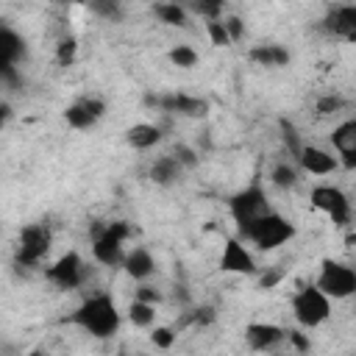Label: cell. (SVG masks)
<instances>
[{"mask_svg":"<svg viewBox=\"0 0 356 356\" xmlns=\"http://www.w3.org/2000/svg\"><path fill=\"white\" fill-rule=\"evenodd\" d=\"M70 320L95 339H111L122 325V314L108 292H95L83 298Z\"/></svg>","mask_w":356,"mask_h":356,"instance_id":"cell-1","label":"cell"},{"mask_svg":"<svg viewBox=\"0 0 356 356\" xmlns=\"http://www.w3.org/2000/svg\"><path fill=\"white\" fill-rule=\"evenodd\" d=\"M131 236V225L125 220L103 222L92 231V256L103 267H122L125 259V239Z\"/></svg>","mask_w":356,"mask_h":356,"instance_id":"cell-2","label":"cell"},{"mask_svg":"<svg viewBox=\"0 0 356 356\" xmlns=\"http://www.w3.org/2000/svg\"><path fill=\"white\" fill-rule=\"evenodd\" d=\"M292 236H295V225H292L284 214H278V211L273 209V211H267L264 217H259V220H256L245 234H239L236 239L250 242V245H256L259 250H275V248L286 245Z\"/></svg>","mask_w":356,"mask_h":356,"instance_id":"cell-3","label":"cell"},{"mask_svg":"<svg viewBox=\"0 0 356 356\" xmlns=\"http://www.w3.org/2000/svg\"><path fill=\"white\" fill-rule=\"evenodd\" d=\"M228 211H231V220L236 222V234H245L259 217L273 211V206H270L267 192L261 189V184H250V186L239 189L236 195H231Z\"/></svg>","mask_w":356,"mask_h":356,"instance_id":"cell-4","label":"cell"},{"mask_svg":"<svg viewBox=\"0 0 356 356\" xmlns=\"http://www.w3.org/2000/svg\"><path fill=\"white\" fill-rule=\"evenodd\" d=\"M53 245V231L44 222H31L19 231L17 248H14V261L19 267H39L44 261V256L50 253Z\"/></svg>","mask_w":356,"mask_h":356,"instance_id":"cell-5","label":"cell"},{"mask_svg":"<svg viewBox=\"0 0 356 356\" xmlns=\"http://www.w3.org/2000/svg\"><path fill=\"white\" fill-rule=\"evenodd\" d=\"M314 286L334 300H345L356 292V270L348 261H337V259H323L320 261V273Z\"/></svg>","mask_w":356,"mask_h":356,"instance_id":"cell-6","label":"cell"},{"mask_svg":"<svg viewBox=\"0 0 356 356\" xmlns=\"http://www.w3.org/2000/svg\"><path fill=\"white\" fill-rule=\"evenodd\" d=\"M292 314L298 325L317 328L331 317V298H325L314 284H306L292 295Z\"/></svg>","mask_w":356,"mask_h":356,"instance_id":"cell-7","label":"cell"},{"mask_svg":"<svg viewBox=\"0 0 356 356\" xmlns=\"http://www.w3.org/2000/svg\"><path fill=\"white\" fill-rule=\"evenodd\" d=\"M312 206L320 209L334 225H348L350 214H353L348 195L339 186H334V184H317L312 189Z\"/></svg>","mask_w":356,"mask_h":356,"instance_id":"cell-8","label":"cell"},{"mask_svg":"<svg viewBox=\"0 0 356 356\" xmlns=\"http://www.w3.org/2000/svg\"><path fill=\"white\" fill-rule=\"evenodd\" d=\"M44 275H47V281H50L53 286H58V289H78V286L86 281V261H83L75 250H70V253L58 256V259L44 270Z\"/></svg>","mask_w":356,"mask_h":356,"instance_id":"cell-9","label":"cell"},{"mask_svg":"<svg viewBox=\"0 0 356 356\" xmlns=\"http://www.w3.org/2000/svg\"><path fill=\"white\" fill-rule=\"evenodd\" d=\"M106 114V100L100 97H92V95H83L78 100H72L67 108H64V120L70 128L75 131H86V128H95Z\"/></svg>","mask_w":356,"mask_h":356,"instance_id":"cell-10","label":"cell"},{"mask_svg":"<svg viewBox=\"0 0 356 356\" xmlns=\"http://www.w3.org/2000/svg\"><path fill=\"white\" fill-rule=\"evenodd\" d=\"M150 106H159L167 114H184V117H203L209 111V103L203 97H192L184 92H170V95H150Z\"/></svg>","mask_w":356,"mask_h":356,"instance_id":"cell-11","label":"cell"},{"mask_svg":"<svg viewBox=\"0 0 356 356\" xmlns=\"http://www.w3.org/2000/svg\"><path fill=\"white\" fill-rule=\"evenodd\" d=\"M323 31L337 39H356V6L353 3H337L328 6L323 17Z\"/></svg>","mask_w":356,"mask_h":356,"instance_id":"cell-12","label":"cell"},{"mask_svg":"<svg viewBox=\"0 0 356 356\" xmlns=\"http://www.w3.org/2000/svg\"><path fill=\"white\" fill-rule=\"evenodd\" d=\"M284 337H286V331L273 323H248L245 325V342L256 353H273L284 342Z\"/></svg>","mask_w":356,"mask_h":356,"instance_id":"cell-13","label":"cell"},{"mask_svg":"<svg viewBox=\"0 0 356 356\" xmlns=\"http://www.w3.org/2000/svg\"><path fill=\"white\" fill-rule=\"evenodd\" d=\"M295 161H298V170L306 172V175H331L339 167L334 153H328L323 147H314V145H303L300 153L295 156Z\"/></svg>","mask_w":356,"mask_h":356,"instance_id":"cell-14","label":"cell"},{"mask_svg":"<svg viewBox=\"0 0 356 356\" xmlns=\"http://www.w3.org/2000/svg\"><path fill=\"white\" fill-rule=\"evenodd\" d=\"M220 267L225 273H242V275H253L256 273V261H253V253L245 248L242 239L231 236L225 239L222 245V256H220Z\"/></svg>","mask_w":356,"mask_h":356,"instance_id":"cell-15","label":"cell"},{"mask_svg":"<svg viewBox=\"0 0 356 356\" xmlns=\"http://www.w3.org/2000/svg\"><path fill=\"white\" fill-rule=\"evenodd\" d=\"M331 145H334V150L339 156L337 161H342L345 170H353L356 167V120L353 117H348L339 125H334Z\"/></svg>","mask_w":356,"mask_h":356,"instance_id":"cell-16","label":"cell"},{"mask_svg":"<svg viewBox=\"0 0 356 356\" xmlns=\"http://www.w3.org/2000/svg\"><path fill=\"white\" fill-rule=\"evenodd\" d=\"M25 58V39L11 25H0V72L17 70V64Z\"/></svg>","mask_w":356,"mask_h":356,"instance_id":"cell-17","label":"cell"},{"mask_svg":"<svg viewBox=\"0 0 356 356\" xmlns=\"http://www.w3.org/2000/svg\"><path fill=\"white\" fill-rule=\"evenodd\" d=\"M248 58L259 67H267V70H278V67H286L289 64V50L284 44H275V42H261V44H253L248 50Z\"/></svg>","mask_w":356,"mask_h":356,"instance_id":"cell-18","label":"cell"},{"mask_svg":"<svg viewBox=\"0 0 356 356\" xmlns=\"http://www.w3.org/2000/svg\"><path fill=\"white\" fill-rule=\"evenodd\" d=\"M122 270L134 278V281H147L153 273H156V259L147 248H131L125 250V259H122Z\"/></svg>","mask_w":356,"mask_h":356,"instance_id":"cell-19","label":"cell"},{"mask_svg":"<svg viewBox=\"0 0 356 356\" xmlns=\"http://www.w3.org/2000/svg\"><path fill=\"white\" fill-rule=\"evenodd\" d=\"M125 142L134 147V150H150L161 142V128L153 125V122H136L125 131Z\"/></svg>","mask_w":356,"mask_h":356,"instance_id":"cell-20","label":"cell"},{"mask_svg":"<svg viewBox=\"0 0 356 356\" xmlns=\"http://www.w3.org/2000/svg\"><path fill=\"white\" fill-rule=\"evenodd\" d=\"M181 175H184V167L172 159V153L170 156H159L150 164V181L159 184V186H172V184L181 181Z\"/></svg>","mask_w":356,"mask_h":356,"instance_id":"cell-21","label":"cell"},{"mask_svg":"<svg viewBox=\"0 0 356 356\" xmlns=\"http://www.w3.org/2000/svg\"><path fill=\"white\" fill-rule=\"evenodd\" d=\"M298 181H300V170L295 164H289V161L273 164V170H270V184L273 186H278V189H295Z\"/></svg>","mask_w":356,"mask_h":356,"instance_id":"cell-22","label":"cell"},{"mask_svg":"<svg viewBox=\"0 0 356 356\" xmlns=\"http://www.w3.org/2000/svg\"><path fill=\"white\" fill-rule=\"evenodd\" d=\"M153 14L164 22V25H186L189 22V11L181 3H156Z\"/></svg>","mask_w":356,"mask_h":356,"instance_id":"cell-23","label":"cell"},{"mask_svg":"<svg viewBox=\"0 0 356 356\" xmlns=\"http://www.w3.org/2000/svg\"><path fill=\"white\" fill-rule=\"evenodd\" d=\"M128 320H131V325H136V328H153V323H156V306L142 303V300H131V306H128Z\"/></svg>","mask_w":356,"mask_h":356,"instance_id":"cell-24","label":"cell"},{"mask_svg":"<svg viewBox=\"0 0 356 356\" xmlns=\"http://www.w3.org/2000/svg\"><path fill=\"white\" fill-rule=\"evenodd\" d=\"M170 61H172L175 67H181V70H192V67L197 64V50H195L192 44H175V47L170 50Z\"/></svg>","mask_w":356,"mask_h":356,"instance_id":"cell-25","label":"cell"},{"mask_svg":"<svg viewBox=\"0 0 356 356\" xmlns=\"http://www.w3.org/2000/svg\"><path fill=\"white\" fill-rule=\"evenodd\" d=\"M345 100H342V95H323L317 103H314V108H317V114L320 117H331V114H339V111H345Z\"/></svg>","mask_w":356,"mask_h":356,"instance_id":"cell-26","label":"cell"},{"mask_svg":"<svg viewBox=\"0 0 356 356\" xmlns=\"http://www.w3.org/2000/svg\"><path fill=\"white\" fill-rule=\"evenodd\" d=\"M75 53H78V42H75L72 36H64V39L58 42V47H56V61H58V67H70V64L75 61Z\"/></svg>","mask_w":356,"mask_h":356,"instance_id":"cell-27","label":"cell"},{"mask_svg":"<svg viewBox=\"0 0 356 356\" xmlns=\"http://www.w3.org/2000/svg\"><path fill=\"white\" fill-rule=\"evenodd\" d=\"M150 342H153L156 348H161V350H170V348L175 345V331H172L170 325H156V328L150 331Z\"/></svg>","mask_w":356,"mask_h":356,"instance_id":"cell-28","label":"cell"},{"mask_svg":"<svg viewBox=\"0 0 356 356\" xmlns=\"http://www.w3.org/2000/svg\"><path fill=\"white\" fill-rule=\"evenodd\" d=\"M206 33H209V39H211V44H214V47H228V44H231V39H228V31H225L222 19L206 22Z\"/></svg>","mask_w":356,"mask_h":356,"instance_id":"cell-29","label":"cell"},{"mask_svg":"<svg viewBox=\"0 0 356 356\" xmlns=\"http://www.w3.org/2000/svg\"><path fill=\"white\" fill-rule=\"evenodd\" d=\"M89 11L92 14H97V17H103V19H120L122 17V8H120V3H111V0H106V3H89Z\"/></svg>","mask_w":356,"mask_h":356,"instance_id":"cell-30","label":"cell"},{"mask_svg":"<svg viewBox=\"0 0 356 356\" xmlns=\"http://www.w3.org/2000/svg\"><path fill=\"white\" fill-rule=\"evenodd\" d=\"M186 11H195V14L206 17L209 22L222 19V3H192V6H186Z\"/></svg>","mask_w":356,"mask_h":356,"instance_id":"cell-31","label":"cell"},{"mask_svg":"<svg viewBox=\"0 0 356 356\" xmlns=\"http://www.w3.org/2000/svg\"><path fill=\"white\" fill-rule=\"evenodd\" d=\"M281 131H284V134H281V139H284V145L289 147V156H298L303 145L298 142V134H295V128H292V122H286V120H284V122H281Z\"/></svg>","mask_w":356,"mask_h":356,"instance_id":"cell-32","label":"cell"},{"mask_svg":"<svg viewBox=\"0 0 356 356\" xmlns=\"http://www.w3.org/2000/svg\"><path fill=\"white\" fill-rule=\"evenodd\" d=\"M172 159H175L184 170H189V167H195V164H197V153H195L189 145H178V147L172 150Z\"/></svg>","mask_w":356,"mask_h":356,"instance_id":"cell-33","label":"cell"},{"mask_svg":"<svg viewBox=\"0 0 356 356\" xmlns=\"http://www.w3.org/2000/svg\"><path fill=\"white\" fill-rule=\"evenodd\" d=\"M222 25H225V31H228V39H231V42H239V39H242L245 25H242V19H239V17H222Z\"/></svg>","mask_w":356,"mask_h":356,"instance_id":"cell-34","label":"cell"},{"mask_svg":"<svg viewBox=\"0 0 356 356\" xmlns=\"http://www.w3.org/2000/svg\"><path fill=\"white\" fill-rule=\"evenodd\" d=\"M284 339H289V345H292L298 353H306V350L312 348V342H309V337H306L303 331H286Z\"/></svg>","mask_w":356,"mask_h":356,"instance_id":"cell-35","label":"cell"},{"mask_svg":"<svg viewBox=\"0 0 356 356\" xmlns=\"http://www.w3.org/2000/svg\"><path fill=\"white\" fill-rule=\"evenodd\" d=\"M159 289H153V286H147V284H142L139 289H136V298L134 300H142V303H150V306H156L159 303Z\"/></svg>","mask_w":356,"mask_h":356,"instance_id":"cell-36","label":"cell"},{"mask_svg":"<svg viewBox=\"0 0 356 356\" xmlns=\"http://www.w3.org/2000/svg\"><path fill=\"white\" fill-rule=\"evenodd\" d=\"M192 320H195L197 325H206V323H211V320H214V309H211V306H200V309H195Z\"/></svg>","mask_w":356,"mask_h":356,"instance_id":"cell-37","label":"cell"},{"mask_svg":"<svg viewBox=\"0 0 356 356\" xmlns=\"http://www.w3.org/2000/svg\"><path fill=\"white\" fill-rule=\"evenodd\" d=\"M278 281H281V273H278V270H270V273H264V275L259 278V284H261L264 289H270V286H275Z\"/></svg>","mask_w":356,"mask_h":356,"instance_id":"cell-38","label":"cell"},{"mask_svg":"<svg viewBox=\"0 0 356 356\" xmlns=\"http://www.w3.org/2000/svg\"><path fill=\"white\" fill-rule=\"evenodd\" d=\"M8 114H11V111H8V106H6V103H0V128L6 125V120H8Z\"/></svg>","mask_w":356,"mask_h":356,"instance_id":"cell-39","label":"cell"},{"mask_svg":"<svg viewBox=\"0 0 356 356\" xmlns=\"http://www.w3.org/2000/svg\"><path fill=\"white\" fill-rule=\"evenodd\" d=\"M25 356H47L42 348H36V350H31V353H25Z\"/></svg>","mask_w":356,"mask_h":356,"instance_id":"cell-40","label":"cell"},{"mask_svg":"<svg viewBox=\"0 0 356 356\" xmlns=\"http://www.w3.org/2000/svg\"><path fill=\"white\" fill-rule=\"evenodd\" d=\"M117 356H131V353H117Z\"/></svg>","mask_w":356,"mask_h":356,"instance_id":"cell-41","label":"cell"},{"mask_svg":"<svg viewBox=\"0 0 356 356\" xmlns=\"http://www.w3.org/2000/svg\"><path fill=\"white\" fill-rule=\"evenodd\" d=\"M273 356H281V353H273Z\"/></svg>","mask_w":356,"mask_h":356,"instance_id":"cell-42","label":"cell"}]
</instances>
